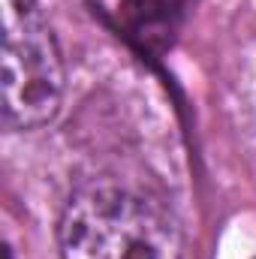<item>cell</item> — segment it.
Returning a JSON list of instances; mask_svg holds the SVG:
<instances>
[{
    "instance_id": "cell-2",
    "label": "cell",
    "mask_w": 256,
    "mask_h": 259,
    "mask_svg": "<svg viewBox=\"0 0 256 259\" xmlns=\"http://www.w3.org/2000/svg\"><path fill=\"white\" fill-rule=\"evenodd\" d=\"M64 100V58L39 0H3V124L46 127Z\"/></svg>"
},
{
    "instance_id": "cell-1",
    "label": "cell",
    "mask_w": 256,
    "mask_h": 259,
    "mask_svg": "<svg viewBox=\"0 0 256 259\" xmlns=\"http://www.w3.org/2000/svg\"><path fill=\"white\" fill-rule=\"evenodd\" d=\"M58 247L61 259H184V235L160 196L103 175L69 193Z\"/></svg>"
},
{
    "instance_id": "cell-3",
    "label": "cell",
    "mask_w": 256,
    "mask_h": 259,
    "mask_svg": "<svg viewBox=\"0 0 256 259\" xmlns=\"http://www.w3.org/2000/svg\"><path fill=\"white\" fill-rule=\"evenodd\" d=\"M196 0H121V24L148 55H163L184 27Z\"/></svg>"
}]
</instances>
